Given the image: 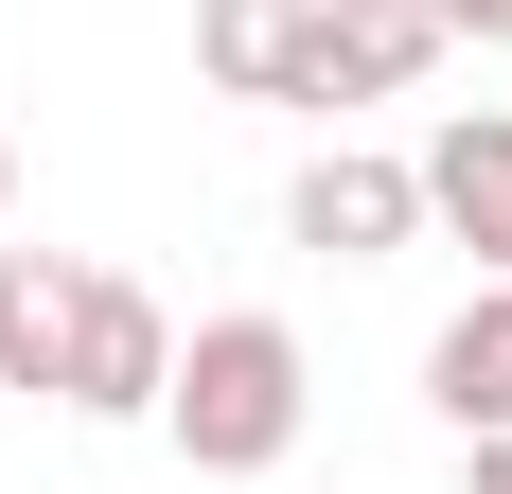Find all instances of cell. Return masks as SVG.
I'll use <instances>...</instances> for the list:
<instances>
[{
  "label": "cell",
  "mask_w": 512,
  "mask_h": 494,
  "mask_svg": "<svg viewBox=\"0 0 512 494\" xmlns=\"http://www.w3.org/2000/svg\"><path fill=\"white\" fill-rule=\"evenodd\" d=\"M0 212H18V142H0Z\"/></svg>",
  "instance_id": "cell-11"
},
{
  "label": "cell",
  "mask_w": 512,
  "mask_h": 494,
  "mask_svg": "<svg viewBox=\"0 0 512 494\" xmlns=\"http://www.w3.org/2000/svg\"><path fill=\"white\" fill-rule=\"evenodd\" d=\"M424 53H442V18H424V0H318L301 106H389V89H424Z\"/></svg>",
  "instance_id": "cell-4"
},
{
  "label": "cell",
  "mask_w": 512,
  "mask_h": 494,
  "mask_svg": "<svg viewBox=\"0 0 512 494\" xmlns=\"http://www.w3.org/2000/svg\"><path fill=\"white\" fill-rule=\"evenodd\" d=\"M424 230H460L477 265H495V283H512V124H495V106H477V124H442V142H424Z\"/></svg>",
  "instance_id": "cell-7"
},
{
  "label": "cell",
  "mask_w": 512,
  "mask_h": 494,
  "mask_svg": "<svg viewBox=\"0 0 512 494\" xmlns=\"http://www.w3.org/2000/svg\"><path fill=\"white\" fill-rule=\"evenodd\" d=\"M195 71L230 106H301L318 71V0H195Z\"/></svg>",
  "instance_id": "cell-5"
},
{
  "label": "cell",
  "mask_w": 512,
  "mask_h": 494,
  "mask_svg": "<svg viewBox=\"0 0 512 494\" xmlns=\"http://www.w3.org/2000/svg\"><path fill=\"white\" fill-rule=\"evenodd\" d=\"M424 18H442V36H495V18H512V0H424Z\"/></svg>",
  "instance_id": "cell-9"
},
{
  "label": "cell",
  "mask_w": 512,
  "mask_h": 494,
  "mask_svg": "<svg viewBox=\"0 0 512 494\" xmlns=\"http://www.w3.org/2000/svg\"><path fill=\"white\" fill-rule=\"evenodd\" d=\"M301 406H318V371H301V336H283V318H195V336H177L159 424H177V459H195V477H283V459H301Z\"/></svg>",
  "instance_id": "cell-1"
},
{
  "label": "cell",
  "mask_w": 512,
  "mask_h": 494,
  "mask_svg": "<svg viewBox=\"0 0 512 494\" xmlns=\"http://www.w3.org/2000/svg\"><path fill=\"white\" fill-rule=\"evenodd\" d=\"M495 53H512V18H495Z\"/></svg>",
  "instance_id": "cell-12"
},
{
  "label": "cell",
  "mask_w": 512,
  "mask_h": 494,
  "mask_svg": "<svg viewBox=\"0 0 512 494\" xmlns=\"http://www.w3.org/2000/svg\"><path fill=\"white\" fill-rule=\"evenodd\" d=\"M424 406L460 424V442H512V283H477L442 336H424Z\"/></svg>",
  "instance_id": "cell-8"
},
{
  "label": "cell",
  "mask_w": 512,
  "mask_h": 494,
  "mask_svg": "<svg viewBox=\"0 0 512 494\" xmlns=\"http://www.w3.org/2000/svg\"><path fill=\"white\" fill-rule=\"evenodd\" d=\"M283 230H301L318 265H389V247L424 230V159H371V142H318L301 177H283Z\"/></svg>",
  "instance_id": "cell-3"
},
{
  "label": "cell",
  "mask_w": 512,
  "mask_h": 494,
  "mask_svg": "<svg viewBox=\"0 0 512 494\" xmlns=\"http://www.w3.org/2000/svg\"><path fill=\"white\" fill-rule=\"evenodd\" d=\"M71 318H89V265L71 247H0V389H71Z\"/></svg>",
  "instance_id": "cell-6"
},
{
  "label": "cell",
  "mask_w": 512,
  "mask_h": 494,
  "mask_svg": "<svg viewBox=\"0 0 512 494\" xmlns=\"http://www.w3.org/2000/svg\"><path fill=\"white\" fill-rule=\"evenodd\" d=\"M460 459H477V494H512V442H460Z\"/></svg>",
  "instance_id": "cell-10"
},
{
  "label": "cell",
  "mask_w": 512,
  "mask_h": 494,
  "mask_svg": "<svg viewBox=\"0 0 512 494\" xmlns=\"http://www.w3.org/2000/svg\"><path fill=\"white\" fill-rule=\"evenodd\" d=\"M159 389H177V318H159V283H124V265H89V318H71V424H159Z\"/></svg>",
  "instance_id": "cell-2"
}]
</instances>
